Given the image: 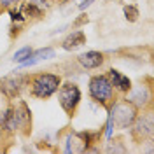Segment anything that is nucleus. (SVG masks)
<instances>
[{
  "label": "nucleus",
  "instance_id": "nucleus-12",
  "mask_svg": "<svg viewBox=\"0 0 154 154\" xmlns=\"http://www.w3.org/2000/svg\"><path fill=\"white\" fill-rule=\"evenodd\" d=\"M84 44H86V33H84L82 30H75V32H72V33L61 42L63 49H67V51H74V49L81 48V46H84Z\"/></svg>",
  "mask_w": 154,
  "mask_h": 154
},
{
  "label": "nucleus",
  "instance_id": "nucleus-13",
  "mask_svg": "<svg viewBox=\"0 0 154 154\" xmlns=\"http://www.w3.org/2000/svg\"><path fill=\"white\" fill-rule=\"evenodd\" d=\"M21 5V14L25 16V19H40L44 16L42 7H38L35 2H26V4H19Z\"/></svg>",
  "mask_w": 154,
  "mask_h": 154
},
{
  "label": "nucleus",
  "instance_id": "nucleus-5",
  "mask_svg": "<svg viewBox=\"0 0 154 154\" xmlns=\"http://www.w3.org/2000/svg\"><path fill=\"white\" fill-rule=\"evenodd\" d=\"M58 103L63 109V112L68 117H74L77 112V107L82 100V93L81 88L75 82H61L58 88Z\"/></svg>",
  "mask_w": 154,
  "mask_h": 154
},
{
  "label": "nucleus",
  "instance_id": "nucleus-4",
  "mask_svg": "<svg viewBox=\"0 0 154 154\" xmlns=\"http://www.w3.org/2000/svg\"><path fill=\"white\" fill-rule=\"evenodd\" d=\"M88 95H89V98L95 103L109 109V105L117 98V91L114 89V86H112L110 79L107 77V74H98V75L89 77Z\"/></svg>",
  "mask_w": 154,
  "mask_h": 154
},
{
  "label": "nucleus",
  "instance_id": "nucleus-16",
  "mask_svg": "<svg viewBox=\"0 0 154 154\" xmlns=\"http://www.w3.org/2000/svg\"><path fill=\"white\" fill-rule=\"evenodd\" d=\"M19 4H23V0H0V11H9L18 7Z\"/></svg>",
  "mask_w": 154,
  "mask_h": 154
},
{
  "label": "nucleus",
  "instance_id": "nucleus-3",
  "mask_svg": "<svg viewBox=\"0 0 154 154\" xmlns=\"http://www.w3.org/2000/svg\"><path fill=\"white\" fill-rule=\"evenodd\" d=\"M61 84V77L53 72H38L30 75L28 79V91L30 96L38 100H48L53 95H56L58 88Z\"/></svg>",
  "mask_w": 154,
  "mask_h": 154
},
{
  "label": "nucleus",
  "instance_id": "nucleus-1",
  "mask_svg": "<svg viewBox=\"0 0 154 154\" xmlns=\"http://www.w3.org/2000/svg\"><path fill=\"white\" fill-rule=\"evenodd\" d=\"M0 130L9 133H16V131L28 133V130H32V112L28 105L25 102L11 103L0 114Z\"/></svg>",
  "mask_w": 154,
  "mask_h": 154
},
{
  "label": "nucleus",
  "instance_id": "nucleus-9",
  "mask_svg": "<svg viewBox=\"0 0 154 154\" xmlns=\"http://www.w3.org/2000/svg\"><path fill=\"white\" fill-rule=\"evenodd\" d=\"M107 77L110 79V82H112V86L117 93H121V95H126L130 89H131V79L125 74H121L119 70H116V68H109V72H107Z\"/></svg>",
  "mask_w": 154,
  "mask_h": 154
},
{
  "label": "nucleus",
  "instance_id": "nucleus-17",
  "mask_svg": "<svg viewBox=\"0 0 154 154\" xmlns=\"http://www.w3.org/2000/svg\"><path fill=\"white\" fill-rule=\"evenodd\" d=\"M93 2H95V0H84V2H82V4H81L79 7H81V11H84L86 7H89V5H91Z\"/></svg>",
  "mask_w": 154,
  "mask_h": 154
},
{
  "label": "nucleus",
  "instance_id": "nucleus-14",
  "mask_svg": "<svg viewBox=\"0 0 154 154\" xmlns=\"http://www.w3.org/2000/svg\"><path fill=\"white\" fill-rule=\"evenodd\" d=\"M123 12H125V18L128 19L130 23H135V21L138 19V16H140L137 5H125V7H123Z\"/></svg>",
  "mask_w": 154,
  "mask_h": 154
},
{
  "label": "nucleus",
  "instance_id": "nucleus-18",
  "mask_svg": "<svg viewBox=\"0 0 154 154\" xmlns=\"http://www.w3.org/2000/svg\"><path fill=\"white\" fill-rule=\"evenodd\" d=\"M48 2H60V0H48Z\"/></svg>",
  "mask_w": 154,
  "mask_h": 154
},
{
  "label": "nucleus",
  "instance_id": "nucleus-11",
  "mask_svg": "<svg viewBox=\"0 0 154 154\" xmlns=\"http://www.w3.org/2000/svg\"><path fill=\"white\" fill-rule=\"evenodd\" d=\"M54 56V51L51 48H44V49H38V51H32V54H30L25 61H21L19 63V67L25 68V67H32V65H35L38 61H44V60H49V58Z\"/></svg>",
  "mask_w": 154,
  "mask_h": 154
},
{
  "label": "nucleus",
  "instance_id": "nucleus-6",
  "mask_svg": "<svg viewBox=\"0 0 154 154\" xmlns=\"http://www.w3.org/2000/svg\"><path fill=\"white\" fill-rule=\"evenodd\" d=\"M28 74H11L0 79V93L7 100H16L28 86Z\"/></svg>",
  "mask_w": 154,
  "mask_h": 154
},
{
  "label": "nucleus",
  "instance_id": "nucleus-8",
  "mask_svg": "<svg viewBox=\"0 0 154 154\" xmlns=\"http://www.w3.org/2000/svg\"><path fill=\"white\" fill-rule=\"evenodd\" d=\"M126 98L133 103L138 110H144L147 107H151L152 103V91H151V86H144V84H140V86L133 88L126 93Z\"/></svg>",
  "mask_w": 154,
  "mask_h": 154
},
{
  "label": "nucleus",
  "instance_id": "nucleus-2",
  "mask_svg": "<svg viewBox=\"0 0 154 154\" xmlns=\"http://www.w3.org/2000/svg\"><path fill=\"white\" fill-rule=\"evenodd\" d=\"M138 116V109L128 100V98H121L109 105V123H107V137H110L112 128L117 130H126L133 125L135 117Z\"/></svg>",
  "mask_w": 154,
  "mask_h": 154
},
{
  "label": "nucleus",
  "instance_id": "nucleus-7",
  "mask_svg": "<svg viewBox=\"0 0 154 154\" xmlns=\"http://www.w3.org/2000/svg\"><path fill=\"white\" fill-rule=\"evenodd\" d=\"M130 133L131 138L135 142H145V140H151L154 133V117L152 112H144V114H138L135 117L133 125L130 126Z\"/></svg>",
  "mask_w": 154,
  "mask_h": 154
},
{
  "label": "nucleus",
  "instance_id": "nucleus-10",
  "mask_svg": "<svg viewBox=\"0 0 154 154\" xmlns=\"http://www.w3.org/2000/svg\"><path fill=\"white\" fill-rule=\"evenodd\" d=\"M77 61L81 63V67H84L86 70H93V68H100L105 63V56L100 51H86V53L77 56Z\"/></svg>",
  "mask_w": 154,
  "mask_h": 154
},
{
  "label": "nucleus",
  "instance_id": "nucleus-15",
  "mask_svg": "<svg viewBox=\"0 0 154 154\" xmlns=\"http://www.w3.org/2000/svg\"><path fill=\"white\" fill-rule=\"evenodd\" d=\"M32 51H33V49L26 46V48H23V49H19V51H16L12 60H14L16 63H21V61H25V60H26V58H28L30 54H32Z\"/></svg>",
  "mask_w": 154,
  "mask_h": 154
}]
</instances>
